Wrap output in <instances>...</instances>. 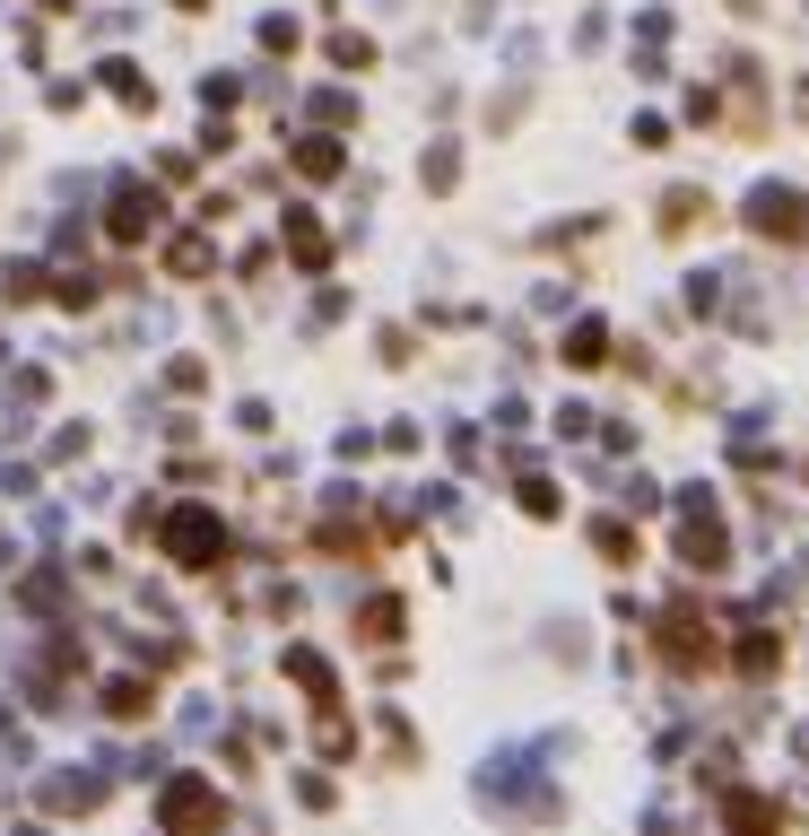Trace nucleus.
I'll return each mask as SVG.
<instances>
[{"label": "nucleus", "instance_id": "f257e3e1", "mask_svg": "<svg viewBox=\"0 0 809 836\" xmlns=\"http://www.w3.org/2000/svg\"><path fill=\"white\" fill-rule=\"evenodd\" d=\"M749 227L775 236V244H793V236H809V201L793 183H757V192H749Z\"/></svg>", "mask_w": 809, "mask_h": 836}, {"label": "nucleus", "instance_id": "f03ea898", "mask_svg": "<svg viewBox=\"0 0 809 836\" xmlns=\"http://www.w3.org/2000/svg\"><path fill=\"white\" fill-rule=\"evenodd\" d=\"M227 540H218V514H201V505H183V514H166V558L175 567H210Z\"/></svg>", "mask_w": 809, "mask_h": 836}, {"label": "nucleus", "instance_id": "7ed1b4c3", "mask_svg": "<svg viewBox=\"0 0 809 836\" xmlns=\"http://www.w3.org/2000/svg\"><path fill=\"white\" fill-rule=\"evenodd\" d=\"M157 811H166V828H175V836H201V828H210V820H218V793H210L201 776H175Z\"/></svg>", "mask_w": 809, "mask_h": 836}, {"label": "nucleus", "instance_id": "20e7f679", "mask_svg": "<svg viewBox=\"0 0 809 836\" xmlns=\"http://www.w3.org/2000/svg\"><path fill=\"white\" fill-rule=\"evenodd\" d=\"M679 549H688V567H731V540H722V523H714V505L705 497H688V532H679Z\"/></svg>", "mask_w": 809, "mask_h": 836}, {"label": "nucleus", "instance_id": "39448f33", "mask_svg": "<svg viewBox=\"0 0 809 836\" xmlns=\"http://www.w3.org/2000/svg\"><path fill=\"white\" fill-rule=\"evenodd\" d=\"M784 828V811L775 802H757V793H731V836H775Z\"/></svg>", "mask_w": 809, "mask_h": 836}, {"label": "nucleus", "instance_id": "423d86ee", "mask_svg": "<svg viewBox=\"0 0 809 836\" xmlns=\"http://www.w3.org/2000/svg\"><path fill=\"white\" fill-rule=\"evenodd\" d=\"M600 349H609V332H600V323H575V349H566V358H575V366H592Z\"/></svg>", "mask_w": 809, "mask_h": 836}, {"label": "nucleus", "instance_id": "0eeeda50", "mask_svg": "<svg viewBox=\"0 0 809 836\" xmlns=\"http://www.w3.org/2000/svg\"><path fill=\"white\" fill-rule=\"evenodd\" d=\"M696 210H705V192H671V201H662V219H671V227H688Z\"/></svg>", "mask_w": 809, "mask_h": 836}, {"label": "nucleus", "instance_id": "6e6552de", "mask_svg": "<svg viewBox=\"0 0 809 836\" xmlns=\"http://www.w3.org/2000/svg\"><path fill=\"white\" fill-rule=\"evenodd\" d=\"M801 114H809V79H801Z\"/></svg>", "mask_w": 809, "mask_h": 836}]
</instances>
